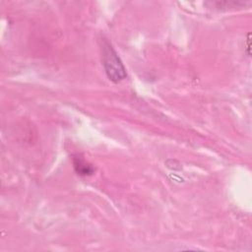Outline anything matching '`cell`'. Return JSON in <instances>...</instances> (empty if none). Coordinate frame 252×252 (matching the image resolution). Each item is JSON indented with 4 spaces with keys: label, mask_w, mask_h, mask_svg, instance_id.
<instances>
[{
    "label": "cell",
    "mask_w": 252,
    "mask_h": 252,
    "mask_svg": "<svg viewBox=\"0 0 252 252\" xmlns=\"http://www.w3.org/2000/svg\"><path fill=\"white\" fill-rule=\"evenodd\" d=\"M101 56L102 65L104 67L106 76L110 81L117 83L126 78L127 74L123 63L111 44L105 40L101 45Z\"/></svg>",
    "instance_id": "obj_1"
},
{
    "label": "cell",
    "mask_w": 252,
    "mask_h": 252,
    "mask_svg": "<svg viewBox=\"0 0 252 252\" xmlns=\"http://www.w3.org/2000/svg\"><path fill=\"white\" fill-rule=\"evenodd\" d=\"M74 167L79 175L87 176L94 172V168L81 158H74Z\"/></svg>",
    "instance_id": "obj_2"
}]
</instances>
